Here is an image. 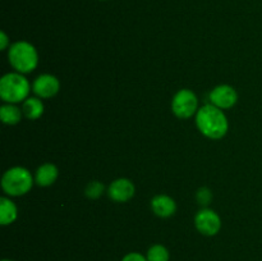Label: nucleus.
I'll return each instance as SVG.
<instances>
[{"label": "nucleus", "mask_w": 262, "mask_h": 261, "mask_svg": "<svg viewBox=\"0 0 262 261\" xmlns=\"http://www.w3.org/2000/svg\"><path fill=\"white\" fill-rule=\"evenodd\" d=\"M22 112L31 120L38 119L43 114V104L38 97H28L23 101Z\"/></svg>", "instance_id": "nucleus-13"}, {"label": "nucleus", "mask_w": 262, "mask_h": 261, "mask_svg": "<svg viewBox=\"0 0 262 261\" xmlns=\"http://www.w3.org/2000/svg\"><path fill=\"white\" fill-rule=\"evenodd\" d=\"M8 45H9V38H8L7 33L5 32H0V49L2 50H5V49L8 48Z\"/></svg>", "instance_id": "nucleus-19"}, {"label": "nucleus", "mask_w": 262, "mask_h": 261, "mask_svg": "<svg viewBox=\"0 0 262 261\" xmlns=\"http://www.w3.org/2000/svg\"><path fill=\"white\" fill-rule=\"evenodd\" d=\"M60 89L59 79L53 74H41L33 81L32 91L41 99H50L55 96Z\"/></svg>", "instance_id": "nucleus-8"}, {"label": "nucleus", "mask_w": 262, "mask_h": 261, "mask_svg": "<svg viewBox=\"0 0 262 261\" xmlns=\"http://www.w3.org/2000/svg\"><path fill=\"white\" fill-rule=\"evenodd\" d=\"M122 261H147V257L140 252H129L122 258Z\"/></svg>", "instance_id": "nucleus-18"}, {"label": "nucleus", "mask_w": 262, "mask_h": 261, "mask_svg": "<svg viewBox=\"0 0 262 261\" xmlns=\"http://www.w3.org/2000/svg\"><path fill=\"white\" fill-rule=\"evenodd\" d=\"M135 184L127 178H119L113 182L107 189V194L115 202H127L135 196Z\"/></svg>", "instance_id": "nucleus-9"}, {"label": "nucleus", "mask_w": 262, "mask_h": 261, "mask_svg": "<svg viewBox=\"0 0 262 261\" xmlns=\"http://www.w3.org/2000/svg\"><path fill=\"white\" fill-rule=\"evenodd\" d=\"M58 168L54 164L46 163L36 170L35 182L40 187H49L55 183V181L58 179Z\"/></svg>", "instance_id": "nucleus-11"}, {"label": "nucleus", "mask_w": 262, "mask_h": 261, "mask_svg": "<svg viewBox=\"0 0 262 261\" xmlns=\"http://www.w3.org/2000/svg\"><path fill=\"white\" fill-rule=\"evenodd\" d=\"M2 261H13V260H9V258H3Z\"/></svg>", "instance_id": "nucleus-20"}, {"label": "nucleus", "mask_w": 262, "mask_h": 261, "mask_svg": "<svg viewBox=\"0 0 262 261\" xmlns=\"http://www.w3.org/2000/svg\"><path fill=\"white\" fill-rule=\"evenodd\" d=\"M18 215L17 206L14 202L8 197L0 199V224L9 225L15 222Z\"/></svg>", "instance_id": "nucleus-12"}, {"label": "nucleus", "mask_w": 262, "mask_h": 261, "mask_svg": "<svg viewBox=\"0 0 262 261\" xmlns=\"http://www.w3.org/2000/svg\"><path fill=\"white\" fill-rule=\"evenodd\" d=\"M194 225L201 234L211 237L219 233L222 228V220L214 210L202 209L194 216Z\"/></svg>", "instance_id": "nucleus-6"}, {"label": "nucleus", "mask_w": 262, "mask_h": 261, "mask_svg": "<svg viewBox=\"0 0 262 261\" xmlns=\"http://www.w3.org/2000/svg\"><path fill=\"white\" fill-rule=\"evenodd\" d=\"M31 86L28 79L18 72L7 73L0 79V97L7 104H17L28 99Z\"/></svg>", "instance_id": "nucleus-2"}, {"label": "nucleus", "mask_w": 262, "mask_h": 261, "mask_svg": "<svg viewBox=\"0 0 262 261\" xmlns=\"http://www.w3.org/2000/svg\"><path fill=\"white\" fill-rule=\"evenodd\" d=\"M104 184L99 181H92L87 184L86 189H84V193L89 199H99L102 193H104Z\"/></svg>", "instance_id": "nucleus-16"}, {"label": "nucleus", "mask_w": 262, "mask_h": 261, "mask_svg": "<svg viewBox=\"0 0 262 261\" xmlns=\"http://www.w3.org/2000/svg\"><path fill=\"white\" fill-rule=\"evenodd\" d=\"M9 63L18 73H30L35 71L38 64L37 50L27 41H17L10 45L8 51Z\"/></svg>", "instance_id": "nucleus-3"}, {"label": "nucleus", "mask_w": 262, "mask_h": 261, "mask_svg": "<svg viewBox=\"0 0 262 261\" xmlns=\"http://www.w3.org/2000/svg\"><path fill=\"white\" fill-rule=\"evenodd\" d=\"M196 123L200 132L211 140H220L228 132V118L224 112L212 104L200 107L196 114Z\"/></svg>", "instance_id": "nucleus-1"}, {"label": "nucleus", "mask_w": 262, "mask_h": 261, "mask_svg": "<svg viewBox=\"0 0 262 261\" xmlns=\"http://www.w3.org/2000/svg\"><path fill=\"white\" fill-rule=\"evenodd\" d=\"M102 2H105V0H102Z\"/></svg>", "instance_id": "nucleus-21"}, {"label": "nucleus", "mask_w": 262, "mask_h": 261, "mask_svg": "<svg viewBox=\"0 0 262 261\" xmlns=\"http://www.w3.org/2000/svg\"><path fill=\"white\" fill-rule=\"evenodd\" d=\"M210 102L219 109H230L238 101V94L229 84H220L210 92Z\"/></svg>", "instance_id": "nucleus-7"}, {"label": "nucleus", "mask_w": 262, "mask_h": 261, "mask_svg": "<svg viewBox=\"0 0 262 261\" xmlns=\"http://www.w3.org/2000/svg\"><path fill=\"white\" fill-rule=\"evenodd\" d=\"M22 110L14 104H4L0 107V118L8 125L18 124L22 119Z\"/></svg>", "instance_id": "nucleus-14"}, {"label": "nucleus", "mask_w": 262, "mask_h": 261, "mask_svg": "<svg viewBox=\"0 0 262 261\" xmlns=\"http://www.w3.org/2000/svg\"><path fill=\"white\" fill-rule=\"evenodd\" d=\"M33 186V178L30 171L22 166L8 169L2 178V188L8 196H23Z\"/></svg>", "instance_id": "nucleus-4"}, {"label": "nucleus", "mask_w": 262, "mask_h": 261, "mask_svg": "<svg viewBox=\"0 0 262 261\" xmlns=\"http://www.w3.org/2000/svg\"><path fill=\"white\" fill-rule=\"evenodd\" d=\"M146 257H147V261H169L170 255L165 246L154 245L148 248Z\"/></svg>", "instance_id": "nucleus-15"}, {"label": "nucleus", "mask_w": 262, "mask_h": 261, "mask_svg": "<svg viewBox=\"0 0 262 261\" xmlns=\"http://www.w3.org/2000/svg\"><path fill=\"white\" fill-rule=\"evenodd\" d=\"M197 106H199L197 96L193 91L187 89L177 92L173 97V101H171V110L177 117L182 118V119H188V118L197 114V112H199Z\"/></svg>", "instance_id": "nucleus-5"}, {"label": "nucleus", "mask_w": 262, "mask_h": 261, "mask_svg": "<svg viewBox=\"0 0 262 261\" xmlns=\"http://www.w3.org/2000/svg\"><path fill=\"white\" fill-rule=\"evenodd\" d=\"M196 199L199 201L200 205H209L212 200V193L209 188L206 187H202L197 191L196 193Z\"/></svg>", "instance_id": "nucleus-17"}, {"label": "nucleus", "mask_w": 262, "mask_h": 261, "mask_svg": "<svg viewBox=\"0 0 262 261\" xmlns=\"http://www.w3.org/2000/svg\"><path fill=\"white\" fill-rule=\"evenodd\" d=\"M151 209L158 216L169 217L176 214L177 204L170 196L166 194H158L151 200Z\"/></svg>", "instance_id": "nucleus-10"}]
</instances>
